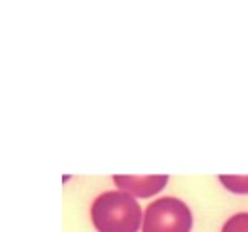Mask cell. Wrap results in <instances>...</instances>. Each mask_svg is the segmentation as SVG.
Instances as JSON below:
<instances>
[{
  "instance_id": "1",
  "label": "cell",
  "mask_w": 248,
  "mask_h": 232,
  "mask_svg": "<svg viewBox=\"0 0 248 232\" xmlns=\"http://www.w3.org/2000/svg\"><path fill=\"white\" fill-rule=\"evenodd\" d=\"M91 220L99 232H138L143 224L141 207L126 191H105L91 205Z\"/></svg>"
},
{
  "instance_id": "2",
  "label": "cell",
  "mask_w": 248,
  "mask_h": 232,
  "mask_svg": "<svg viewBox=\"0 0 248 232\" xmlns=\"http://www.w3.org/2000/svg\"><path fill=\"white\" fill-rule=\"evenodd\" d=\"M190 207L178 197H161L147 205L141 232H190Z\"/></svg>"
},
{
  "instance_id": "3",
  "label": "cell",
  "mask_w": 248,
  "mask_h": 232,
  "mask_svg": "<svg viewBox=\"0 0 248 232\" xmlns=\"http://www.w3.org/2000/svg\"><path fill=\"white\" fill-rule=\"evenodd\" d=\"M112 180L120 191H126L132 197H151L167 186L169 176L165 174L161 176H120L116 174L112 176Z\"/></svg>"
},
{
  "instance_id": "4",
  "label": "cell",
  "mask_w": 248,
  "mask_h": 232,
  "mask_svg": "<svg viewBox=\"0 0 248 232\" xmlns=\"http://www.w3.org/2000/svg\"><path fill=\"white\" fill-rule=\"evenodd\" d=\"M219 180L232 193H248V176H219Z\"/></svg>"
},
{
  "instance_id": "5",
  "label": "cell",
  "mask_w": 248,
  "mask_h": 232,
  "mask_svg": "<svg viewBox=\"0 0 248 232\" xmlns=\"http://www.w3.org/2000/svg\"><path fill=\"white\" fill-rule=\"evenodd\" d=\"M221 232H248V213H236L227 218Z\"/></svg>"
}]
</instances>
